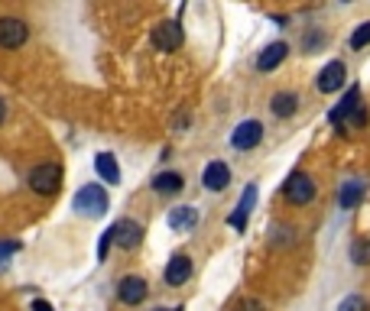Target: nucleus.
I'll return each mask as SVG.
<instances>
[{
  "label": "nucleus",
  "mask_w": 370,
  "mask_h": 311,
  "mask_svg": "<svg viewBox=\"0 0 370 311\" xmlns=\"http://www.w3.org/2000/svg\"><path fill=\"white\" fill-rule=\"evenodd\" d=\"M72 208L82 214V218H104L110 208V198H108V188L98 185V182H91V185H82L75 192V198H72Z\"/></svg>",
  "instance_id": "nucleus-1"
},
{
  "label": "nucleus",
  "mask_w": 370,
  "mask_h": 311,
  "mask_svg": "<svg viewBox=\"0 0 370 311\" xmlns=\"http://www.w3.org/2000/svg\"><path fill=\"white\" fill-rule=\"evenodd\" d=\"M26 185L33 188L36 194H42V198H49V194H56L62 188V166L59 162H39V166L30 168Z\"/></svg>",
  "instance_id": "nucleus-2"
},
{
  "label": "nucleus",
  "mask_w": 370,
  "mask_h": 311,
  "mask_svg": "<svg viewBox=\"0 0 370 311\" xmlns=\"http://www.w3.org/2000/svg\"><path fill=\"white\" fill-rule=\"evenodd\" d=\"M283 194L289 198V204L295 208H305V204L315 201V194H319V185H315V178L309 172H293L286 178V185H283Z\"/></svg>",
  "instance_id": "nucleus-3"
},
{
  "label": "nucleus",
  "mask_w": 370,
  "mask_h": 311,
  "mask_svg": "<svg viewBox=\"0 0 370 311\" xmlns=\"http://www.w3.org/2000/svg\"><path fill=\"white\" fill-rule=\"evenodd\" d=\"M263 143V124L260 120H244V124L234 126V133H231V146L237 152H250Z\"/></svg>",
  "instance_id": "nucleus-4"
},
{
  "label": "nucleus",
  "mask_w": 370,
  "mask_h": 311,
  "mask_svg": "<svg viewBox=\"0 0 370 311\" xmlns=\"http://www.w3.org/2000/svg\"><path fill=\"white\" fill-rule=\"evenodd\" d=\"M345 81H347V65H345L341 59L328 62V65H325V68L319 72V75H315V88H319L321 94L341 91V88H345Z\"/></svg>",
  "instance_id": "nucleus-5"
},
{
  "label": "nucleus",
  "mask_w": 370,
  "mask_h": 311,
  "mask_svg": "<svg viewBox=\"0 0 370 311\" xmlns=\"http://www.w3.org/2000/svg\"><path fill=\"white\" fill-rule=\"evenodd\" d=\"M30 39V26L20 17H0V49H20Z\"/></svg>",
  "instance_id": "nucleus-6"
},
{
  "label": "nucleus",
  "mask_w": 370,
  "mask_h": 311,
  "mask_svg": "<svg viewBox=\"0 0 370 311\" xmlns=\"http://www.w3.org/2000/svg\"><path fill=\"white\" fill-rule=\"evenodd\" d=\"M140 240H143V224H140V220L120 218L117 224H114V246L134 250V246H140Z\"/></svg>",
  "instance_id": "nucleus-7"
},
{
  "label": "nucleus",
  "mask_w": 370,
  "mask_h": 311,
  "mask_svg": "<svg viewBox=\"0 0 370 311\" xmlns=\"http://www.w3.org/2000/svg\"><path fill=\"white\" fill-rule=\"evenodd\" d=\"M146 295H150V286H146V279L143 276H124L117 282V298L124 305H143L146 302Z\"/></svg>",
  "instance_id": "nucleus-8"
},
{
  "label": "nucleus",
  "mask_w": 370,
  "mask_h": 311,
  "mask_svg": "<svg viewBox=\"0 0 370 311\" xmlns=\"http://www.w3.org/2000/svg\"><path fill=\"white\" fill-rule=\"evenodd\" d=\"M182 26H179V20H166V23H160L156 29H153V46L160 52H176L179 46H182Z\"/></svg>",
  "instance_id": "nucleus-9"
},
{
  "label": "nucleus",
  "mask_w": 370,
  "mask_h": 311,
  "mask_svg": "<svg viewBox=\"0 0 370 311\" xmlns=\"http://www.w3.org/2000/svg\"><path fill=\"white\" fill-rule=\"evenodd\" d=\"M253 204H257V185H247L244 188V194H241V201H237V208L227 214V224L237 230V234H244L247 230V220H250V211H253Z\"/></svg>",
  "instance_id": "nucleus-10"
},
{
  "label": "nucleus",
  "mask_w": 370,
  "mask_h": 311,
  "mask_svg": "<svg viewBox=\"0 0 370 311\" xmlns=\"http://www.w3.org/2000/svg\"><path fill=\"white\" fill-rule=\"evenodd\" d=\"M364 198H367V182H364V178H347V182L338 185V208L341 211L361 208Z\"/></svg>",
  "instance_id": "nucleus-11"
},
{
  "label": "nucleus",
  "mask_w": 370,
  "mask_h": 311,
  "mask_svg": "<svg viewBox=\"0 0 370 311\" xmlns=\"http://www.w3.org/2000/svg\"><path fill=\"white\" fill-rule=\"evenodd\" d=\"M198 220H202V214H198V208H192V204H179V208H172L169 211V218H166V224L176 234H189V230H195L198 227Z\"/></svg>",
  "instance_id": "nucleus-12"
},
{
  "label": "nucleus",
  "mask_w": 370,
  "mask_h": 311,
  "mask_svg": "<svg viewBox=\"0 0 370 311\" xmlns=\"http://www.w3.org/2000/svg\"><path fill=\"white\" fill-rule=\"evenodd\" d=\"M162 279H166V286H172V289L185 286V282L192 279V260H189L185 253H176V256L166 263V272H162Z\"/></svg>",
  "instance_id": "nucleus-13"
},
{
  "label": "nucleus",
  "mask_w": 370,
  "mask_h": 311,
  "mask_svg": "<svg viewBox=\"0 0 370 311\" xmlns=\"http://www.w3.org/2000/svg\"><path fill=\"white\" fill-rule=\"evenodd\" d=\"M361 104H364V101H361V88L354 84V88H347V94L341 98V104H335V107L328 110V120H331L335 126H345L347 117H351V114L361 107Z\"/></svg>",
  "instance_id": "nucleus-14"
},
{
  "label": "nucleus",
  "mask_w": 370,
  "mask_h": 311,
  "mask_svg": "<svg viewBox=\"0 0 370 311\" xmlns=\"http://www.w3.org/2000/svg\"><path fill=\"white\" fill-rule=\"evenodd\" d=\"M202 185L208 188V192H224V188L231 185V168H227V162H221V159L208 162L202 172Z\"/></svg>",
  "instance_id": "nucleus-15"
},
{
  "label": "nucleus",
  "mask_w": 370,
  "mask_h": 311,
  "mask_svg": "<svg viewBox=\"0 0 370 311\" xmlns=\"http://www.w3.org/2000/svg\"><path fill=\"white\" fill-rule=\"evenodd\" d=\"M286 55H289L286 42H269L267 49L257 55V72H273V68H279L286 62Z\"/></svg>",
  "instance_id": "nucleus-16"
},
{
  "label": "nucleus",
  "mask_w": 370,
  "mask_h": 311,
  "mask_svg": "<svg viewBox=\"0 0 370 311\" xmlns=\"http://www.w3.org/2000/svg\"><path fill=\"white\" fill-rule=\"evenodd\" d=\"M94 172H98V178L108 182V185H120V166H117V156H114V152H98V156H94Z\"/></svg>",
  "instance_id": "nucleus-17"
},
{
  "label": "nucleus",
  "mask_w": 370,
  "mask_h": 311,
  "mask_svg": "<svg viewBox=\"0 0 370 311\" xmlns=\"http://www.w3.org/2000/svg\"><path fill=\"white\" fill-rule=\"evenodd\" d=\"M269 110H273V117H279V120L293 117L295 110H299V94H295V91H279V94H273Z\"/></svg>",
  "instance_id": "nucleus-18"
},
{
  "label": "nucleus",
  "mask_w": 370,
  "mask_h": 311,
  "mask_svg": "<svg viewBox=\"0 0 370 311\" xmlns=\"http://www.w3.org/2000/svg\"><path fill=\"white\" fill-rule=\"evenodd\" d=\"M185 185V178L179 172H160V176L153 178V192L156 194H179Z\"/></svg>",
  "instance_id": "nucleus-19"
},
{
  "label": "nucleus",
  "mask_w": 370,
  "mask_h": 311,
  "mask_svg": "<svg viewBox=\"0 0 370 311\" xmlns=\"http://www.w3.org/2000/svg\"><path fill=\"white\" fill-rule=\"evenodd\" d=\"M269 244H273V246H293L295 244V227L276 224V227H273V234H269Z\"/></svg>",
  "instance_id": "nucleus-20"
},
{
  "label": "nucleus",
  "mask_w": 370,
  "mask_h": 311,
  "mask_svg": "<svg viewBox=\"0 0 370 311\" xmlns=\"http://www.w3.org/2000/svg\"><path fill=\"white\" fill-rule=\"evenodd\" d=\"M347 46H351V49H367V46H370V20H367V23L354 26V33H351V39H347Z\"/></svg>",
  "instance_id": "nucleus-21"
},
{
  "label": "nucleus",
  "mask_w": 370,
  "mask_h": 311,
  "mask_svg": "<svg viewBox=\"0 0 370 311\" xmlns=\"http://www.w3.org/2000/svg\"><path fill=\"white\" fill-rule=\"evenodd\" d=\"M351 260L357 263V266H367L370 263V244L367 240H354L351 244Z\"/></svg>",
  "instance_id": "nucleus-22"
},
{
  "label": "nucleus",
  "mask_w": 370,
  "mask_h": 311,
  "mask_svg": "<svg viewBox=\"0 0 370 311\" xmlns=\"http://www.w3.org/2000/svg\"><path fill=\"white\" fill-rule=\"evenodd\" d=\"M338 311H370V305H367V298H361V295H347V298L338 302Z\"/></svg>",
  "instance_id": "nucleus-23"
},
{
  "label": "nucleus",
  "mask_w": 370,
  "mask_h": 311,
  "mask_svg": "<svg viewBox=\"0 0 370 311\" xmlns=\"http://www.w3.org/2000/svg\"><path fill=\"white\" fill-rule=\"evenodd\" d=\"M110 246H114V227H108V230L101 234V240H98V263H104V260H108Z\"/></svg>",
  "instance_id": "nucleus-24"
},
{
  "label": "nucleus",
  "mask_w": 370,
  "mask_h": 311,
  "mask_svg": "<svg viewBox=\"0 0 370 311\" xmlns=\"http://www.w3.org/2000/svg\"><path fill=\"white\" fill-rule=\"evenodd\" d=\"M345 126H354V130H361V126H367V104H361V107L354 110L351 117H347Z\"/></svg>",
  "instance_id": "nucleus-25"
},
{
  "label": "nucleus",
  "mask_w": 370,
  "mask_h": 311,
  "mask_svg": "<svg viewBox=\"0 0 370 311\" xmlns=\"http://www.w3.org/2000/svg\"><path fill=\"white\" fill-rule=\"evenodd\" d=\"M234 311H267V308H263L260 298H241V302L234 305Z\"/></svg>",
  "instance_id": "nucleus-26"
},
{
  "label": "nucleus",
  "mask_w": 370,
  "mask_h": 311,
  "mask_svg": "<svg viewBox=\"0 0 370 311\" xmlns=\"http://www.w3.org/2000/svg\"><path fill=\"white\" fill-rule=\"evenodd\" d=\"M319 46H325V33H309L305 36V52H315Z\"/></svg>",
  "instance_id": "nucleus-27"
},
{
  "label": "nucleus",
  "mask_w": 370,
  "mask_h": 311,
  "mask_svg": "<svg viewBox=\"0 0 370 311\" xmlns=\"http://www.w3.org/2000/svg\"><path fill=\"white\" fill-rule=\"evenodd\" d=\"M17 250H20V244H17V240H0V263L7 260V256H13Z\"/></svg>",
  "instance_id": "nucleus-28"
},
{
  "label": "nucleus",
  "mask_w": 370,
  "mask_h": 311,
  "mask_svg": "<svg viewBox=\"0 0 370 311\" xmlns=\"http://www.w3.org/2000/svg\"><path fill=\"white\" fill-rule=\"evenodd\" d=\"M30 311H56V308H52L46 298H33V302H30Z\"/></svg>",
  "instance_id": "nucleus-29"
},
{
  "label": "nucleus",
  "mask_w": 370,
  "mask_h": 311,
  "mask_svg": "<svg viewBox=\"0 0 370 311\" xmlns=\"http://www.w3.org/2000/svg\"><path fill=\"white\" fill-rule=\"evenodd\" d=\"M182 126H189V114H185V117L179 114V117H176V133H182Z\"/></svg>",
  "instance_id": "nucleus-30"
},
{
  "label": "nucleus",
  "mask_w": 370,
  "mask_h": 311,
  "mask_svg": "<svg viewBox=\"0 0 370 311\" xmlns=\"http://www.w3.org/2000/svg\"><path fill=\"white\" fill-rule=\"evenodd\" d=\"M7 120V101H4V94H0V124Z\"/></svg>",
  "instance_id": "nucleus-31"
},
{
  "label": "nucleus",
  "mask_w": 370,
  "mask_h": 311,
  "mask_svg": "<svg viewBox=\"0 0 370 311\" xmlns=\"http://www.w3.org/2000/svg\"><path fill=\"white\" fill-rule=\"evenodd\" d=\"M156 311H182V308H156Z\"/></svg>",
  "instance_id": "nucleus-32"
}]
</instances>
